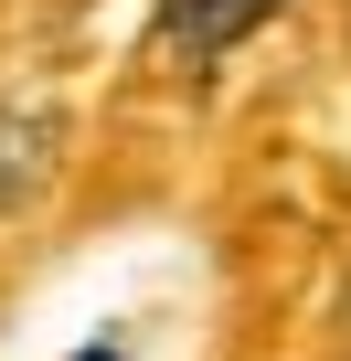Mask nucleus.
Listing matches in <instances>:
<instances>
[{
  "label": "nucleus",
  "instance_id": "obj_1",
  "mask_svg": "<svg viewBox=\"0 0 351 361\" xmlns=\"http://www.w3.org/2000/svg\"><path fill=\"white\" fill-rule=\"evenodd\" d=\"M277 11H298V0H160V54L170 64H224L234 43H256Z\"/></svg>",
  "mask_w": 351,
  "mask_h": 361
},
{
  "label": "nucleus",
  "instance_id": "obj_2",
  "mask_svg": "<svg viewBox=\"0 0 351 361\" xmlns=\"http://www.w3.org/2000/svg\"><path fill=\"white\" fill-rule=\"evenodd\" d=\"M54 159V117L43 106H0V202H22Z\"/></svg>",
  "mask_w": 351,
  "mask_h": 361
},
{
  "label": "nucleus",
  "instance_id": "obj_3",
  "mask_svg": "<svg viewBox=\"0 0 351 361\" xmlns=\"http://www.w3.org/2000/svg\"><path fill=\"white\" fill-rule=\"evenodd\" d=\"M75 361H117V329H107V340H85V350H75Z\"/></svg>",
  "mask_w": 351,
  "mask_h": 361
}]
</instances>
